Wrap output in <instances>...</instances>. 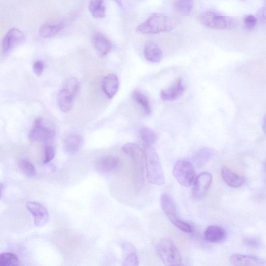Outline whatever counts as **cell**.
<instances>
[{
    "label": "cell",
    "instance_id": "cell-29",
    "mask_svg": "<svg viewBox=\"0 0 266 266\" xmlns=\"http://www.w3.org/2000/svg\"><path fill=\"white\" fill-rule=\"evenodd\" d=\"M18 167L21 172L26 176L33 177L36 175V169L30 162L22 159L18 164Z\"/></svg>",
    "mask_w": 266,
    "mask_h": 266
},
{
    "label": "cell",
    "instance_id": "cell-33",
    "mask_svg": "<svg viewBox=\"0 0 266 266\" xmlns=\"http://www.w3.org/2000/svg\"><path fill=\"white\" fill-rule=\"evenodd\" d=\"M258 19L252 15L246 16L244 19V24L246 29L249 30H253L257 23Z\"/></svg>",
    "mask_w": 266,
    "mask_h": 266
},
{
    "label": "cell",
    "instance_id": "cell-37",
    "mask_svg": "<svg viewBox=\"0 0 266 266\" xmlns=\"http://www.w3.org/2000/svg\"><path fill=\"white\" fill-rule=\"evenodd\" d=\"M262 127L264 135L266 136V115L263 117L262 120Z\"/></svg>",
    "mask_w": 266,
    "mask_h": 266
},
{
    "label": "cell",
    "instance_id": "cell-7",
    "mask_svg": "<svg viewBox=\"0 0 266 266\" xmlns=\"http://www.w3.org/2000/svg\"><path fill=\"white\" fill-rule=\"evenodd\" d=\"M173 173L176 180L185 188L190 187L196 177L193 165L186 161L177 162L174 167Z\"/></svg>",
    "mask_w": 266,
    "mask_h": 266
},
{
    "label": "cell",
    "instance_id": "cell-1",
    "mask_svg": "<svg viewBox=\"0 0 266 266\" xmlns=\"http://www.w3.org/2000/svg\"><path fill=\"white\" fill-rule=\"evenodd\" d=\"M122 149L131 159L133 183L137 190H140L143 188L145 181L144 152L134 143H127L123 145Z\"/></svg>",
    "mask_w": 266,
    "mask_h": 266
},
{
    "label": "cell",
    "instance_id": "cell-30",
    "mask_svg": "<svg viewBox=\"0 0 266 266\" xmlns=\"http://www.w3.org/2000/svg\"><path fill=\"white\" fill-rule=\"evenodd\" d=\"M79 84L77 79L71 77L66 79L64 84L63 88L74 97L78 90Z\"/></svg>",
    "mask_w": 266,
    "mask_h": 266
},
{
    "label": "cell",
    "instance_id": "cell-41",
    "mask_svg": "<svg viewBox=\"0 0 266 266\" xmlns=\"http://www.w3.org/2000/svg\"><path fill=\"white\" fill-rule=\"evenodd\" d=\"M263 1L266 3V0H263Z\"/></svg>",
    "mask_w": 266,
    "mask_h": 266
},
{
    "label": "cell",
    "instance_id": "cell-39",
    "mask_svg": "<svg viewBox=\"0 0 266 266\" xmlns=\"http://www.w3.org/2000/svg\"><path fill=\"white\" fill-rule=\"evenodd\" d=\"M114 1H115L120 7H122V0H114Z\"/></svg>",
    "mask_w": 266,
    "mask_h": 266
},
{
    "label": "cell",
    "instance_id": "cell-16",
    "mask_svg": "<svg viewBox=\"0 0 266 266\" xmlns=\"http://www.w3.org/2000/svg\"><path fill=\"white\" fill-rule=\"evenodd\" d=\"M144 52L146 60L151 63H159L164 57L163 51L161 47L153 41H149L146 44Z\"/></svg>",
    "mask_w": 266,
    "mask_h": 266
},
{
    "label": "cell",
    "instance_id": "cell-23",
    "mask_svg": "<svg viewBox=\"0 0 266 266\" xmlns=\"http://www.w3.org/2000/svg\"><path fill=\"white\" fill-rule=\"evenodd\" d=\"M74 97L65 89H62L58 94V104L60 110L67 113L72 109Z\"/></svg>",
    "mask_w": 266,
    "mask_h": 266
},
{
    "label": "cell",
    "instance_id": "cell-31",
    "mask_svg": "<svg viewBox=\"0 0 266 266\" xmlns=\"http://www.w3.org/2000/svg\"><path fill=\"white\" fill-rule=\"evenodd\" d=\"M132 249V248L129 251L128 255L125 258L123 261V265L136 266L139 264V257L135 251L131 250Z\"/></svg>",
    "mask_w": 266,
    "mask_h": 266
},
{
    "label": "cell",
    "instance_id": "cell-24",
    "mask_svg": "<svg viewBox=\"0 0 266 266\" xmlns=\"http://www.w3.org/2000/svg\"><path fill=\"white\" fill-rule=\"evenodd\" d=\"M131 97L141 106L147 115L151 114V109L149 100L144 93L139 90H135L131 93Z\"/></svg>",
    "mask_w": 266,
    "mask_h": 266
},
{
    "label": "cell",
    "instance_id": "cell-18",
    "mask_svg": "<svg viewBox=\"0 0 266 266\" xmlns=\"http://www.w3.org/2000/svg\"><path fill=\"white\" fill-rule=\"evenodd\" d=\"M221 175L225 182L232 188H240L245 182V178L238 175L226 166L222 168Z\"/></svg>",
    "mask_w": 266,
    "mask_h": 266
},
{
    "label": "cell",
    "instance_id": "cell-27",
    "mask_svg": "<svg viewBox=\"0 0 266 266\" xmlns=\"http://www.w3.org/2000/svg\"><path fill=\"white\" fill-rule=\"evenodd\" d=\"M141 138L145 144L153 145L158 140L157 133L149 127H143L140 132Z\"/></svg>",
    "mask_w": 266,
    "mask_h": 266
},
{
    "label": "cell",
    "instance_id": "cell-6",
    "mask_svg": "<svg viewBox=\"0 0 266 266\" xmlns=\"http://www.w3.org/2000/svg\"><path fill=\"white\" fill-rule=\"evenodd\" d=\"M161 200L163 210L172 223L183 232L188 231L190 224L179 217L177 206L172 197L167 193H164Z\"/></svg>",
    "mask_w": 266,
    "mask_h": 266
},
{
    "label": "cell",
    "instance_id": "cell-32",
    "mask_svg": "<svg viewBox=\"0 0 266 266\" xmlns=\"http://www.w3.org/2000/svg\"><path fill=\"white\" fill-rule=\"evenodd\" d=\"M56 151L54 147L50 145H46L44 149L43 164H47L51 162L55 158Z\"/></svg>",
    "mask_w": 266,
    "mask_h": 266
},
{
    "label": "cell",
    "instance_id": "cell-11",
    "mask_svg": "<svg viewBox=\"0 0 266 266\" xmlns=\"http://www.w3.org/2000/svg\"><path fill=\"white\" fill-rule=\"evenodd\" d=\"M231 264L233 265H262L266 264L264 259L252 255L240 254L232 255L229 259Z\"/></svg>",
    "mask_w": 266,
    "mask_h": 266
},
{
    "label": "cell",
    "instance_id": "cell-15",
    "mask_svg": "<svg viewBox=\"0 0 266 266\" xmlns=\"http://www.w3.org/2000/svg\"><path fill=\"white\" fill-rule=\"evenodd\" d=\"M184 91L182 79H176L172 87L169 89L162 91L161 96L164 101H174L180 97Z\"/></svg>",
    "mask_w": 266,
    "mask_h": 266
},
{
    "label": "cell",
    "instance_id": "cell-25",
    "mask_svg": "<svg viewBox=\"0 0 266 266\" xmlns=\"http://www.w3.org/2000/svg\"><path fill=\"white\" fill-rule=\"evenodd\" d=\"M174 8L180 14L189 15L193 10L194 0H176Z\"/></svg>",
    "mask_w": 266,
    "mask_h": 266
},
{
    "label": "cell",
    "instance_id": "cell-17",
    "mask_svg": "<svg viewBox=\"0 0 266 266\" xmlns=\"http://www.w3.org/2000/svg\"><path fill=\"white\" fill-rule=\"evenodd\" d=\"M84 143V140L81 136L71 134L65 138L63 147L67 153L73 154L82 149Z\"/></svg>",
    "mask_w": 266,
    "mask_h": 266
},
{
    "label": "cell",
    "instance_id": "cell-34",
    "mask_svg": "<svg viewBox=\"0 0 266 266\" xmlns=\"http://www.w3.org/2000/svg\"><path fill=\"white\" fill-rule=\"evenodd\" d=\"M44 68V64L40 61L35 62L33 65L34 71L37 76H40L42 74Z\"/></svg>",
    "mask_w": 266,
    "mask_h": 266
},
{
    "label": "cell",
    "instance_id": "cell-21",
    "mask_svg": "<svg viewBox=\"0 0 266 266\" xmlns=\"http://www.w3.org/2000/svg\"><path fill=\"white\" fill-rule=\"evenodd\" d=\"M66 23L64 21L56 23H46L40 26L39 34L40 37L43 38L54 37L64 29Z\"/></svg>",
    "mask_w": 266,
    "mask_h": 266
},
{
    "label": "cell",
    "instance_id": "cell-36",
    "mask_svg": "<svg viewBox=\"0 0 266 266\" xmlns=\"http://www.w3.org/2000/svg\"><path fill=\"white\" fill-rule=\"evenodd\" d=\"M257 16L260 21L266 23V7H264L260 10L258 13Z\"/></svg>",
    "mask_w": 266,
    "mask_h": 266
},
{
    "label": "cell",
    "instance_id": "cell-26",
    "mask_svg": "<svg viewBox=\"0 0 266 266\" xmlns=\"http://www.w3.org/2000/svg\"><path fill=\"white\" fill-rule=\"evenodd\" d=\"M89 10L95 18L104 17L105 15V8L103 5V0H91Z\"/></svg>",
    "mask_w": 266,
    "mask_h": 266
},
{
    "label": "cell",
    "instance_id": "cell-5",
    "mask_svg": "<svg viewBox=\"0 0 266 266\" xmlns=\"http://www.w3.org/2000/svg\"><path fill=\"white\" fill-rule=\"evenodd\" d=\"M198 19L201 24L212 30L231 29L234 24V22L231 18L211 12L201 13Z\"/></svg>",
    "mask_w": 266,
    "mask_h": 266
},
{
    "label": "cell",
    "instance_id": "cell-2",
    "mask_svg": "<svg viewBox=\"0 0 266 266\" xmlns=\"http://www.w3.org/2000/svg\"><path fill=\"white\" fill-rule=\"evenodd\" d=\"M145 167L148 181L151 184L162 185L165 183V177L158 155L152 145L144 144Z\"/></svg>",
    "mask_w": 266,
    "mask_h": 266
},
{
    "label": "cell",
    "instance_id": "cell-3",
    "mask_svg": "<svg viewBox=\"0 0 266 266\" xmlns=\"http://www.w3.org/2000/svg\"><path fill=\"white\" fill-rule=\"evenodd\" d=\"M175 21L170 17L162 14H153L140 24L137 31L144 35H153L170 32L175 26Z\"/></svg>",
    "mask_w": 266,
    "mask_h": 266
},
{
    "label": "cell",
    "instance_id": "cell-20",
    "mask_svg": "<svg viewBox=\"0 0 266 266\" xmlns=\"http://www.w3.org/2000/svg\"><path fill=\"white\" fill-rule=\"evenodd\" d=\"M205 240L211 243H219L225 240L226 232L222 227L211 225L208 227L204 231Z\"/></svg>",
    "mask_w": 266,
    "mask_h": 266
},
{
    "label": "cell",
    "instance_id": "cell-9",
    "mask_svg": "<svg viewBox=\"0 0 266 266\" xmlns=\"http://www.w3.org/2000/svg\"><path fill=\"white\" fill-rule=\"evenodd\" d=\"M212 175L208 172H202L196 177L193 185L192 195L194 199L200 200L205 198L210 189Z\"/></svg>",
    "mask_w": 266,
    "mask_h": 266
},
{
    "label": "cell",
    "instance_id": "cell-35",
    "mask_svg": "<svg viewBox=\"0 0 266 266\" xmlns=\"http://www.w3.org/2000/svg\"><path fill=\"white\" fill-rule=\"evenodd\" d=\"M245 243L247 246L252 248H258L260 245V242L254 237L246 238Z\"/></svg>",
    "mask_w": 266,
    "mask_h": 266
},
{
    "label": "cell",
    "instance_id": "cell-38",
    "mask_svg": "<svg viewBox=\"0 0 266 266\" xmlns=\"http://www.w3.org/2000/svg\"><path fill=\"white\" fill-rule=\"evenodd\" d=\"M5 185L3 183H1V185H0V189H1V198L3 197V192L5 191Z\"/></svg>",
    "mask_w": 266,
    "mask_h": 266
},
{
    "label": "cell",
    "instance_id": "cell-8",
    "mask_svg": "<svg viewBox=\"0 0 266 266\" xmlns=\"http://www.w3.org/2000/svg\"><path fill=\"white\" fill-rule=\"evenodd\" d=\"M55 136V132L45 124L42 118L37 119L30 132L29 139L33 143L48 142Z\"/></svg>",
    "mask_w": 266,
    "mask_h": 266
},
{
    "label": "cell",
    "instance_id": "cell-4",
    "mask_svg": "<svg viewBox=\"0 0 266 266\" xmlns=\"http://www.w3.org/2000/svg\"><path fill=\"white\" fill-rule=\"evenodd\" d=\"M156 251L157 255L165 265L175 266L181 264V253L171 238L162 239L157 245Z\"/></svg>",
    "mask_w": 266,
    "mask_h": 266
},
{
    "label": "cell",
    "instance_id": "cell-10",
    "mask_svg": "<svg viewBox=\"0 0 266 266\" xmlns=\"http://www.w3.org/2000/svg\"><path fill=\"white\" fill-rule=\"evenodd\" d=\"M26 207L34 218L36 226L42 227L48 222L49 215L47 209L41 203L30 201L26 204Z\"/></svg>",
    "mask_w": 266,
    "mask_h": 266
},
{
    "label": "cell",
    "instance_id": "cell-40",
    "mask_svg": "<svg viewBox=\"0 0 266 266\" xmlns=\"http://www.w3.org/2000/svg\"><path fill=\"white\" fill-rule=\"evenodd\" d=\"M265 179H266V163L265 165Z\"/></svg>",
    "mask_w": 266,
    "mask_h": 266
},
{
    "label": "cell",
    "instance_id": "cell-22",
    "mask_svg": "<svg viewBox=\"0 0 266 266\" xmlns=\"http://www.w3.org/2000/svg\"><path fill=\"white\" fill-rule=\"evenodd\" d=\"M217 154V151L211 148L205 147L199 150L193 157V162L197 168L205 166Z\"/></svg>",
    "mask_w": 266,
    "mask_h": 266
},
{
    "label": "cell",
    "instance_id": "cell-14",
    "mask_svg": "<svg viewBox=\"0 0 266 266\" xmlns=\"http://www.w3.org/2000/svg\"><path fill=\"white\" fill-rule=\"evenodd\" d=\"M92 42L98 55L101 57L107 56L112 48L111 41L100 33L93 35Z\"/></svg>",
    "mask_w": 266,
    "mask_h": 266
},
{
    "label": "cell",
    "instance_id": "cell-19",
    "mask_svg": "<svg viewBox=\"0 0 266 266\" xmlns=\"http://www.w3.org/2000/svg\"><path fill=\"white\" fill-rule=\"evenodd\" d=\"M24 34L18 29L10 30L3 41V51L4 53L8 52L15 45L23 40Z\"/></svg>",
    "mask_w": 266,
    "mask_h": 266
},
{
    "label": "cell",
    "instance_id": "cell-28",
    "mask_svg": "<svg viewBox=\"0 0 266 266\" xmlns=\"http://www.w3.org/2000/svg\"><path fill=\"white\" fill-rule=\"evenodd\" d=\"M19 265H20V260L14 254L5 252L0 255V265L17 266Z\"/></svg>",
    "mask_w": 266,
    "mask_h": 266
},
{
    "label": "cell",
    "instance_id": "cell-12",
    "mask_svg": "<svg viewBox=\"0 0 266 266\" xmlns=\"http://www.w3.org/2000/svg\"><path fill=\"white\" fill-rule=\"evenodd\" d=\"M120 165L119 159L115 156L105 155L101 157L97 163V170L102 173H109L117 170Z\"/></svg>",
    "mask_w": 266,
    "mask_h": 266
},
{
    "label": "cell",
    "instance_id": "cell-13",
    "mask_svg": "<svg viewBox=\"0 0 266 266\" xmlns=\"http://www.w3.org/2000/svg\"><path fill=\"white\" fill-rule=\"evenodd\" d=\"M101 87L104 94L109 98H113L119 89L118 77L115 74L106 75L102 79Z\"/></svg>",
    "mask_w": 266,
    "mask_h": 266
}]
</instances>
